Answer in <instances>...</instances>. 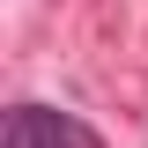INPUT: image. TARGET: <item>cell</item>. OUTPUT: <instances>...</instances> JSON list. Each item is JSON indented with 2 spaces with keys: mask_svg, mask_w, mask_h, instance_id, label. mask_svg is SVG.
I'll return each mask as SVG.
<instances>
[{
  "mask_svg": "<svg viewBox=\"0 0 148 148\" xmlns=\"http://www.w3.org/2000/svg\"><path fill=\"white\" fill-rule=\"evenodd\" d=\"M0 148H104V133L82 119V111L37 104V96H15L8 119H0Z\"/></svg>",
  "mask_w": 148,
  "mask_h": 148,
  "instance_id": "obj_1",
  "label": "cell"
}]
</instances>
